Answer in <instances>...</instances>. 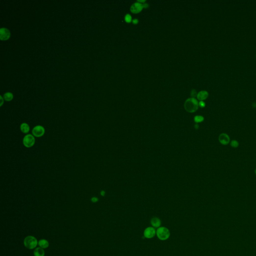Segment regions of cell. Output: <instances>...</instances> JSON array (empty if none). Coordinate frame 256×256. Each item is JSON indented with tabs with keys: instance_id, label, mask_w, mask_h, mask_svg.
<instances>
[{
	"instance_id": "cell-10",
	"label": "cell",
	"mask_w": 256,
	"mask_h": 256,
	"mask_svg": "<svg viewBox=\"0 0 256 256\" xmlns=\"http://www.w3.org/2000/svg\"><path fill=\"white\" fill-rule=\"evenodd\" d=\"M20 130L23 133L27 134L30 130V128L27 123H23L20 126Z\"/></svg>"
},
{
	"instance_id": "cell-27",
	"label": "cell",
	"mask_w": 256,
	"mask_h": 256,
	"mask_svg": "<svg viewBox=\"0 0 256 256\" xmlns=\"http://www.w3.org/2000/svg\"><path fill=\"white\" fill-rule=\"evenodd\" d=\"M195 129H198V128H199V125H197V124L195 126Z\"/></svg>"
},
{
	"instance_id": "cell-26",
	"label": "cell",
	"mask_w": 256,
	"mask_h": 256,
	"mask_svg": "<svg viewBox=\"0 0 256 256\" xmlns=\"http://www.w3.org/2000/svg\"><path fill=\"white\" fill-rule=\"evenodd\" d=\"M1 106H2V105H3V99L2 97V96H1Z\"/></svg>"
},
{
	"instance_id": "cell-13",
	"label": "cell",
	"mask_w": 256,
	"mask_h": 256,
	"mask_svg": "<svg viewBox=\"0 0 256 256\" xmlns=\"http://www.w3.org/2000/svg\"><path fill=\"white\" fill-rule=\"evenodd\" d=\"M38 245H39L40 248L43 249H46L49 246V243L45 239H41L38 242Z\"/></svg>"
},
{
	"instance_id": "cell-17",
	"label": "cell",
	"mask_w": 256,
	"mask_h": 256,
	"mask_svg": "<svg viewBox=\"0 0 256 256\" xmlns=\"http://www.w3.org/2000/svg\"><path fill=\"white\" fill-rule=\"evenodd\" d=\"M125 21L127 23H130L132 21V17L130 14H127L125 17Z\"/></svg>"
},
{
	"instance_id": "cell-7",
	"label": "cell",
	"mask_w": 256,
	"mask_h": 256,
	"mask_svg": "<svg viewBox=\"0 0 256 256\" xmlns=\"http://www.w3.org/2000/svg\"><path fill=\"white\" fill-rule=\"evenodd\" d=\"M156 231L154 228L153 227H148L145 229L144 232V236L148 238L151 239L155 236L156 234Z\"/></svg>"
},
{
	"instance_id": "cell-5",
	"label": "cell",
	"mask_w": 256,
	"mask_h": 256,
	"mask_svg": "<svg viewBox=\"0 0 256 256\" xmlns=\"http://www.w3.org/2000/svg\"><path fill=\"white\" fill-rule=\"evenodd\" d=\"M45 133V128L41 126L37 125L35 126L32 130V134L33 135L37 138H40L44 135Z\"/></svg>"
},
{
	"instance_id": "cell-14",
	"label": "cell",
	"mask_w": 256,
	"mask_h": 256,
	"mask_svg": "<svg viewBox=\"0 0 256 256\" xmlns=\"http://www.w3.org/2000/svg\"><path fill=\"white\" fill-rule=\"evenodd\" d=\"M34 256H44L45 251L42 248H37L34 252Z\"/></svg>"
},
{
	"instance_id": "cell-3",
	"label": "cell",
	"mask_w": 256,
	"mask_h": 256,
	"mask_svg": "<svg viewBox=\"0 0 256 256\" xmlns=\"http://www.w3.org/2000/svg\"><path fill=\"white\" fill-rule=\"evenodd\" d=\"M157 235L158 238L162 241L167 240L170 236L169 230L166 227H160L157 231Z\"/></svg>"
},
{
	"instance_id": "cell-25",
	"label": "cell",
	"mask_w": 256,
	"mask_h": 256,
	"mask_svg": "<svg viewBox=\"0 0 256 256\" xmlns=\"http://www.w3.org/2000/svg\"><path fill=\"white\" fill-rule=\"evenodd\" d=\"M145 1V0H138V2L139 3H144Z\"/></svg>"
},
{
	"instance_id": "cell-18",
	"label": "cell",
	"mask_w": 256,
	"mask_h": 256,
	"mask_svg": "<svg viewBox=\"0 0 256 256\" xmlns=\"http://www.w3.org/2000/svg\"><path fill=\"white\" fill-rule=\"evenodd\" d=\"M239 142L237 141H236V140L232 141L231 143V145L233 148H237L239 146Z\"/></svg>"
},
{
	"instance_id": "cell-16",
	"label": "cell",
	"mask_w": 256,
	"mask_h": 256,
	"mask_svg": "<svg viewBox=\"0 0 256 256\" xmlns=\"http://www.w3.org/2000/svg\"><path fill=\"white\" fill-rule=\"evenodd\" d=\"M204 120V118L203 116H196L194 118V121L196 123H201Z\"/></svg>"
},
{
	"instance_id": "cell-1",
	"label": "cell",
	"mask_w": 256,
	"mask_h": 256,
	"mask_svg": "<svg viewBox=\"0 0 256 256\" xmlns=\"http://www.w3.org/2000/svg\"><path fill=\"white\" fill-rule=\"evenodd\" d=\"M199 106L198 101L193 98H191L187 99L184 104L185 110L189 113H193L196 112Z\"/></svg>"
},
{
	"instance_id": "cell-9",
	"label": "cell",
	"mask_w": 256,
	"mask_h": 256,
	"mask_svg": "<svg viewBox=\"0 0 256 256\" xmlns=\"http://www.w3.org/2000/svg\"><path fill=\"white\" fill-rule=\"evenodd\" d=\"M219 140L220 142L224 145H226L228 144L230 141L229 136L227 134H224V133L221 134L219 136Z\"/></svg>"
},
{
	"instance_id": "cell-19",
	"label": "cell",
	"mask_w": 256,
	"mask_h": 256,
	"mask_svg": "<svg viewBox=\"0 0 256 256\" xmlns=\"http://www.w3.org/2000/svg\"><path fill=\"white\" fill-rule=\"evenodd\" d=\"M197 95L198 94H197V92H196V91L195 90H193L192 91V92L191 93V95L193 98H195V97L197 96Z\"/></svg>"
},
{
	"instance_id": "cell-15",
	"label": "cell",
	"mask_w": 256,
	"mask_h": 256,
	"mask_svg": "<svg viewBox=\"0 0 256 256\" xmlns=\"http://www.w3.org/2000/svg\"><path fill=\"white\" fill-rule=\"evenodd\" d=\"M4 96V99L6 101H11L13 99V95L10 92L6 93Z\"/></svg>"
},
{
	"instance_id": "cell-11",
	"label": "cell",
	"mask_w": 256,
	"mask_h": 256,
	"mask_svg": "<svg viewBox=\"0 0 256 256\" xmlns=\"http://www.w3.org/2000/svg\"><path fill=\"white\" fill-rule=\"evenodd\" d=\"M208 93L205 91H202L200 92L197 95V98L201 101L206 99L208 97Z\"/></svg>"
},
{
	"instance_id": "cell-22",
	"label": "cell",
	"mask_w": 256,
	"mask_h": 256,
	"mask_svg": "<svg viewBox=\"0 0 256 256\" xmlns=\"http://www.w3.org/2000/svg\"><path fill=\"white\" fill-rule=\"evenodd\" d=\"M143 8H145V9H147L149 7V5L148 4H143Z\"/></svg>"
},
{
	"instance_id": "cell-20",
	"label": "cell",
	"mask_w": 256,
	"mask_h": 256,
	"mask_svg": "<svg viewBox=\"0 0 256 256\" xmlns=\"http://www.w3.org/2000/svg\"><path fill=\"white\" fill-rule=\"evenodd\" d=\"M91 201L93 202V203H97L99 201V199L97 197H92L91 199Z\"/></svg>"
},
{
	"instance_id": "cell-4",
	"label": "cell",
	"mask_w": 256,
	"mask_h": 256,
	"mask_svg": "<svg viewBox=\"0 0 256 256\" xmlns=\"http://www.w3.org/2000/svg\"><path fill=\"white\" fill-rule=\"evenodd\" d=\"M35 137L31 134H27L26 135L23 139V144L24 146L28 148H30L34 146L35 144Z\"/></svg>"
},
{
	"instance_id": "cell-12",
	"label": "cell",
	"mask_w": 256,
	"mask_h": 256,
	"mask_svg": "<svg viewBox=\"0 0 256 256\" xmlns=\"http://www.w3.org/2000/svg\"><path fill=\"white\" fill-rule=\"evenodd\" d=\"M151 223L154 227L158 228L160 226L161 222V220L159 218H158L154 217L151 219Z\"/></svg>"
},
{
	"instance_id": "cell-28",
	"label": "cell",
	"mask_w": 256,
	"mask_h": 256,
	"mask_svg": "<svg viewBox=\"0 0 256 256\" xmlns=\"http://www.w3.org/2000/svg\"><path fill=\"white\" fill-rule=\"evenodd\" d=\"M255 173H256V170H255Z\"/></svg>"
},
{
	"instance_id": "cell-8",
	"label": "cell",
	"mask_w": 256,
	"mask_h": 256,
	"mask_svg": "<svg viewBox=\"0 0 256 256\" xmlns=\"http://www.w3.org/2000/svg\"><path fill=\"white\" fill-rule=\"evenodd\" d=\"M143 5L141 4L140 3L137 2L134 4H133L132 6L131 7L130 10L133 13L137 14L139 13L143 9Z\"/></svg>"
},
{
	"instance_id": "cell-21",
	"label": "cell",
	"mask_w": 256,
	"mask_h": 256,
	"mask_svg": "<svg viewBox=\"0 0 256 256\" xmlns=\"http://www.w3.org/2000/svg\"><path fill=\"white\" fill-rule=\"evenodd\" d=\"M199 105L201 108H204L205 107V102H204L203 101H200V103H199Z\"/></svg>"
},
{
	"instance_id": "cell-23",
	"label": "cell",
	"mask_w": 256,
	"mask_h": 256,
	"mask_svg": "<svg viewBox=\"0 0 256 256\" xmlns=\"http://www.w3.org/2000/svg\"><path fill=\"white\" fill-rule=\"evenodd\" d=\"M100 194H101V195L102 196H104L105 195V192L104 191H103V190H102V191L101 192Z\"/></svg>"
},
{
	"instance_id": "cell-24",
	"label": "cell",
	"mask_w": 256,
	"mask_h": 256,
	"mask_svg": "<svg viewBox=\"0 0 256 256\" xmlns=\"http://www.w3.org/2000/svg\"><path fill=\"white\" fill-rule=\"evenodd\" d=\"M139 21H138V20L137 19H135L134 20H133V23L134 24H137L138 23Z\"/></svg>"
},
{
	"instance_id": "cell-6",
	"label": "cell",
	"mask_w": 256,
	"mask_h": 256,
	"mask_svg": "<svg viewBox=\"0 0 256 256\" xmlns=\"http://www.w3.org/2000/svg\"><path fill=\"white\" fill-rule=\"evenodd\" d=\"M11 36L10 31L6 28H1L0 30V39L2 41L8 40Z\"/></svg>"
},
{
	"instance_id": "cell-2",
	"label": "cell",
	"mask_w": 256,
	"mask_h": 256,
	"mask_svg": "<svg viewBox=\"0 0 256 256\" xmlns=\"http://www.w3.org/2000/svg\"><path fill=\"white\" fill-rule=\"evenodd\" d=\"M24 244L25 246L29 249H33L36 247L38 244L37 239L32 236H29L24 239Z\"/></svg>"
}]
</instances>
